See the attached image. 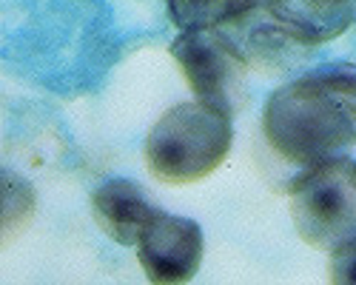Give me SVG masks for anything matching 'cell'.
<instances>
[{
    "mask_svg": "<svg viewBox=\"0 0 356 285\" xmlns=\"http://www.w3.org/2000/svg\"><path fill=\"white\" fill-rule=\"evenodd\" d=\"M262 131L280 157L308 168L356 146V114L311 72L268 97Z\"/></svg>",
    "mask_w": 356,
    "mask_h": 285,
    "instance_id": "obj_1",
    "label": "cell"
},
{
    "mask_svg": "<svg viewBox=\"0 0 356 285\" xmlns=\"http://www.w3.org/2000/svg\"><path fill=\"white\" fill-rule=\"evenodd\" d=\"M231 114L202 100L177 103L145 137L148 171L168 186H191L222 165L231 152Z\"/></svg>",
    "mask_w": 356,
    "mask_h": 285,
    "instance_id": "obj_2",
    "label": "cell"
},
{
    "mask_svg": "<svg viewBox=\"0 0 356 285\" xmlns=\"http://www.w3.org/2000/svg\"><path fill=\"white\" fill-rule=\"evenodd\" d=\"M288 200L296 234L311 248L331 254L356 240V163L345 154L308 165Z\"/></svg>",
    "mask_w": 356,
    "mask_h": 285,
    "instance_id": "obj_3",
    "label": "cell"
},
{
    "mask_svg": "<svg viewBox=\"0 0 356 285\" xmlns=\"http://www.w3.org/2000/svg\"><path fill=\"white\" fill-rule=\"evenodd\" d=\"M171 57L186 74L197 100L234 111L245 80V57L217 28H186L171 43Z\"/></svg>",
    "mask_w": 356,
    "mask_h": 285,
    "instance_id": "obj_4",
    "label": "cell"
},
{
    "mask_svg": "<svg viewBox=\"0 0 356 285\" xmlns=\"http://www.w3.org/2000/svg\"><path fill=\"white\" fill-rule=\"evenodd\" d=\"M202 228L194 220L157 209L137 240V260L152 282L174 285L194 279L202 263Z\"/></svg>",
    "mask_w": 356,
    "mask_h": 285,
    "instance_id": "obj_5",
    "label": "cell"
},
{
    "mask_svg": "<svg viewBox=\"0 0 356 285\" xmlns=\"http://www.w3.org/2000/svg\"><path fill=\"white\" fill-rule=\"evenodd\" d=\"M157 214L145 191L131 180H108L92 194V217L100 225V231L120 243L137 245L143 228Z\"/></svg>",
    "mask_w": 356,
    "mask_h": 285,
    "instance_id": "obj_6",
    "label": "cell"
},
{
    "mask_svg": "<svg viewBox=\"0 0 356 285\" xmlns=\"http://www.w3.org/2000/svg\"><path fill=\"white\" fill-rule=\"evenodd\" d=\"M277 26L296 40L322 43L345 32L356 0H262Z\"/></svg>",
    "mask_w": 356,
    "mask_h": 285,
    "instance_id": "obj_7",
    "label": "cell"
},
{
    "mask_svg": "<svg viewBox=\"0 0 356 285\" xmlns=\"http://www.w3.org/2000/svg\"><path fill=\"white\" fill-rule=\"evenodd\" d=\"M259 0H168L171 20L186 28H217L225 20L243 17Z\"/></svg>",
    "mask_w": 356,
    "mask_h": 285,
    "instance_id": "obj_8",
    "label": "cell"
},
{
    "mask_svg": "<svg viewBox=\"0 0 356 285\" xmlns=\"http://www.w3.org/2000/svg\"><path fill=\"white\" fill-rule=\"evenodd\" d=\"M3 245H9L15 240V234H20L29 225V220L35 217V188L29 186V180H23L15 171L3 168Z\"/></svg>",
    "mask_w": 356,
    "mask_h": 285,
    "instance_id": "obj_9",
    "label": "cell"
},
{
    "mask_svg": "<svg viewBox=\"0 0 356 285\" xmlns=\"http://www.w3.org/2000/svg\"><path fill=\"white\" fill-rule=\"evenodd\" d=\"M331 282L356 285V240L331 251Z\"/></svg>",
    "mask_w": 356,
    "mask_h": 285,
    "instance_id": "obj_10",
    "label": "cell"
}]
</instances>
